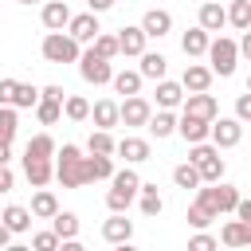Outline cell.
Instances as JSON below:
<instances>
[{"label": "cell", "mask_w": 251, "mask_h": 251, "mask_svg": "<svg viewBox=\"0 0 251 251\" xmlns=\"http://www.w3.org/2000/svg\"><path fill=\"white\" fill-rule=\"evenodd\" d=\"M55 157H59V161H55V180H59L63 188H82V184H90V180H86V157H82L78 145H63Z\"/></svg>", "instance_id": "cell-1"}, {"label": "cell", "mask_w": 251, "mask_h": 251, "mask_svg": "<svg viewBox=\"0 0 251 251\" xmlns=\"http://www.w3.org/2000/svg\"><path fill=\"white\" fill-rule=\"evenodd\" d=\"M137 192H141V176H137L133 169H114L110 192H106V208H110V212H126V208L137 200Z\"/></svg>", "instance_id": "cell-2"}, {"label": "cell", "mask_w": 251, "mask_h": 251, "mask_svg": "<svg viewBox=\"0 0 251 251\" xmlns=\"http://www.w3.org/2000/svg\"><path fill=\"white\" fill-rule=\"evenodd\" d=\"M188 161L200 169V180L204 184H216V180H224V157H220V145L212 141H196L192 145V153H188Z\"/></svg>", "instance_id": "cell-3"}, {"label": "cell", "mask_w": 251, "mask_h": 251, "mask_svg": "<svg viewBox=\"0 0 251 251\" xmlns=\"http://www.w3.org/2000/svg\"><path fill=\"white\" fill-rule=\"evenodd\" d=\"M78 39L71 35V31H47L43 35V59L47 63H55V67H63V63H78Z\"/></svg>", "instance_id": "cell-4"}, {"label": "cell", "mask_w": 251, "mask_h": 251, "mask_svg": "<svg viewBox=\"0 0 251 251\" xmlns=\"http://www.w3.org/2000/svg\"><path fill=\"white\" fill-rule=\"evenodd\" d=\"M208 63H212V71H216L220 78L235 75V63H239V43H235V39H227V35L212 39V43H208Z\"/></svg>", "instance_id": "cell-5"}, {"label": "cell", "mask_w": 251, "mask_h": 251, "mask_svg": "<svg viewBox=\"0 0 251 251\" xmlns=\"http://www.w3.org/2000/svg\"><path fill=\"white\" fill-rule=\"evenodd\" d=\"M196 200H200V204H208L216 216H224V212H235V204H239V188H235V184L216 180V184L200 188V196H196Z\"/></svg>", "instance_id": "cell-6"}, {"label": "cell", "mask_w": 251, "mask_h": 251, "mask_svg": "<svg viewBox=\"0 0 251 251\" xmlns=\"http://www.w3.org/2000/svg\"><path fill=\"white\" fill-rule=\"evenodd\" d=\"M78 75H82V82L102 86V82H110V78H114V67H110V59H102V55L90 47L86 55H78Z\"/></svg>", "instance_id": "cell-7"}, {"label": "cell", "mask_w": 251, "mask_h": 251, "mask_svg": "<svg viewBox=\"0 0 251 251\" xmlns=\"http://www.w3.org/2000/svg\"><path fill=\"white\" fill-rule=\"evenodd\" d=\"M176 133H180L188 145H196V141H212V122H208V118H196V114H184V110H180Z\"/></svg>", "instance_id": "cell-8"}, {"label": "cell", "mask_w": 251, "mask_h": 251, "mask_svg": "<svg viewBox=\"0 0 251 251\" xmlns=\"http://www.w3.org/2000/svg\"><path fill=\"white\" fill-rule=\"evenodd\" d=\"M180 110H184V114H196V118H208V122L220 118V106H216V98H212L208 90H188Z\"/></svg>", "instance_id": "cell-9"}, {"label": "cell", "mask_w": 251, "mask_h": 251, "mask_svg": "<svg viewBox=\"0 0 251 251\" xmlns=\"http://www.w3.org/2000/svg\"><path fill=\"white\" fill-rule=\"evenodd\" d=\"M239 137H243V122H239V118H216V122H212V141H216L220 149H235Z\"/></svg>", "instance_id": "cell-10"}, {"label": "cell", "mask_w": 251, "mask_h": 251, "mask_svg": "<svg viewBox=\"0 0 251 251\" xmlns=\"http://www.w3.org/2000/svg\"><path fill=\"white\" fill-rule=\"evenodd\" d=\"M102 239L106 243H129L133 239V220H126L122 212H110V220H102Z\"/></svg>", "instance_id": "cell-11"}, {"label": "cell", "mask_w": 251, "mask_h": 251, "mask_svg": "<svg viewBox=\"0 0 251 251\" xmlns=\"http://www.w3.org/2000/svg\"><path fill=\"white\" fill-rule=\"evenodd\" d=\"M39 20H43L47 31H63L71 24V0H47L43 12H39Z\"/></svg>", "instance_id": "cell-12"}, {"label": "cell", "mask_w": 251, "mask_h": 251, "mask_svg": "<svg viewBox=\"0 0 251 251\" xmlns=\"http://www.w3.org/2000/svg\"><path fill=\"white\" fill-rule=\"evenodd\" d=\"M67 31H71V35H75L78 43H94V35L102 31V27H98V12H90V8H86L82 16H71Z\"/></svg>", "instance_id": "cell-13"}, {"label": "cell", "mask_w": 251, "mask_h": 251, "mask_svg": "<svg viewBox=\"0 0 251 251\" xmlns=\"http://www.w3.org/2000/svg\"><path fill=\"white\" fill-rule=\"evenodd\" d=\"M149 118H153V106H149L141 94H129V98L122 102V122H126V126H149Z\"/></svg>", "instance_id": "cell-14"}, {"label": "cell", "mask_w": 251, "mask_h": 251, "mask_svg": "<svg viewBox=\"0 0 251 251\" xmlns=\"http://www.w3.org/2000/svg\"><path fill=\"white\" fill-rule=\"evenodd\" d=\"M220 243L224 247H251V220H227L224 231H220Z\"/></svg>", "instance_id": "cell-15"}, {"label": "cell", "mask_w": 251, "mask_h": 251, "mask_svg": "<svg viewBox=\"0 0 251 251\" xmlns=\"http://www.w3.org/2000/svg\"><path fill=\"white\" fill-rule=\"evenodd\" d=\"M208 43H212V31H204L200 24H196V27H188V31L180 35V51H184L188 59H200V55H208Z\"/></svg>", "instance_id": "cell-16"}, {"label": "cell", "mask_w": 251, "mask_h": 251, "mask_svg": "<svg viewBox=\"0 0 251 251\" xmlns=\"http://www.w3.org/2000/svg\"><path fill=\"white\" fill-rule=\"evenodd\" d=\"M90 118H94V129H114V126H122V106L102 98V102L90 106Z\"/></svg>", "instance_id": "cell-17"}, {"label": "cell", "mask_w": 251, "mask_h": 251, "mask_svg": "<svg viewBox=\"0 0 251 251\" xmlns=\"http://www.w3.org/2000/svg\"><path fill=\"white\" fill-rule=\"evenodd\" d=\"M24 176L31 180V188H43L55 180V165L43 161V157H24Z\"/></svg>", "instance_id": "cell-18"}, {"label": "cell", "mask_w": 251, "mask_h": 251, "mask_svg": "<svg viewBox=\"0 0 251 251\" xmlns=\"http://www.w3.org/2000/svg\"><path fill=\"white\" fill-rule=\"evenodd\" d=\"M141 27H145V35H149V39H161V35H169V31H173V16H169L165 8H149V12L141 16Z\"/></svg>", "instance_id": "cell-19"}, {"label": "cell", "mask_w": 251, "mask_h": 251, "mask_svg": "<svg viewBox=\"0 0 251 251\" xmlns=\"http://www.w3.org/2000/svg\"><path fill=\"white\" fill-rule=\"evenodd\" d=\"M149 141L145 137H122L118 141V157H126V165H141V161H149Z\"/></svg>", "instance_id": "cell-20"}, {"label": "cell", "mask_w": 251, "mask_h": 251, "mask_svg": "<svg viewBox=\"0 0 251 251\" xmlns=\"http://www.w3.org/2000/svg\"><path fill=\"white\" fill-rule=\"evenodd\" d=\"M145 39H149V35H145V27H141V24H137V27H122V31H118V47H122V55H137V59H141Z\"/></svg>", "instance_id": "cell-21"}, {"label": "cell", "mask_w": 251, "mask_h": 251, "mask_svg": "<svg viewBox=\"0 0 251 251\" xmlns=\"http://www.w3.org/2000/svg\"><path fill=\"white\" fill-rule=\"evenodd\" d=\"M157 106H161V110H176V106H184V82H169V78H161V82H157Z\"/></svg>", "instance_id": "cell-22"}, {"label": "cell", "mask_w": 251, "mask_h": 251, "mask_svg": "<svg viewBox=\"0 0 251 251\" xmlns=\"http://www.w3.org/2000/svg\"><path fill=\"white\" fill-rule=\"evenodd\" d=\"M114 176V153H90L86 157V180H110Z\"/></svg>", "instance_id": "cell-23"}, {"label": "cell", "mask_w": 251, "mask_h": 251, "mask_svg": "<svg viewBox=\"0 0 251 251\" xmlns=\"http://www.w3.org/2000/svg\"><path fill=\"white\" fill-rule=\"evenodd\" d=\"M141 78H153V82H161L165 78V71H169V59L161 55V51H141Z\"/></svg>", "instance_id": "cell-24"}, {"label": "cell", "mask_w": 251, "mask_h": 251, "mask_svg": "<svg viewBox=\"0 0 251 251\" xmlns=\"http://www.w3.org/2000/svg\"><path fill=\"white\" fill-rule=\"evenodd\" d=\"M51 227L59 231L63 243H78V216H75V212H63V208H59V212L51 216Z\"/></svg>", "instance_id": "cell-25"}, {"label": "cell", "mask_w": 251, "mask_h": 251, "mask_svg": "<svg viewBox=\"0 0 251 251\" xmlns=\"http://www.w3.org/2000/svg\"><path fill=\"white\" fill-rule=\"evenodd\" d=\"M224 24H227V8H224V4H216V0L200 4V27H204V31H220Z\"/></svg>", "instance_id": "cell-26"}, {"label": "cell", "mask_w": 251, "mask_h": 251, "mask_svg": "<svg viewBox=\"0 0 251 251\" xmlns=\"http://www.w3.org/2000/svg\"><path fill=\"white\" fill-rule=\"evenodd\" d=\"M212 75H216L212 67L188 63V67H184V78H180V82H184V90H208V86H212Z\"/></svg>", "instance_id": "cell-27"}, {"label": "cell", "mask_w": 251, "mask_h": 251, "mask_svg": "<svg viewBox=\"0 0 251 251\" xmlns=\"http://www.w3.org/2000/svg\"><path fill=\"white\" fill-rule=\"evenodd\" d=\"M137 204H141V216H161L165 212V200H161V192H157V184H145L141 180V192H137Z\"/></svg>", "instance_id": "cell-28"}, {"label": "cell", "mask_w": 251, "mask_h": 251, "mask_svg": "<svg viewBox=\"0 0 251 251\" xmlns=\"http://www.w3.org/2000/svg\"><path fill=\"white\" fill-rule=\"evenodd\" d=\"M55 212H59V200H55V192L43 184V188L31 196V216H35V220H51Z\"/></svg>", "instance_id": "cell-29"}, {"label": "cell", "mask_w": 251, "mask_h": 251, "mask_svg": "<svg viewBox=\"0 0 251 251\" xmlns=\"http://www.w3.org/2000/svg\"><path fill=\"white\" fill-rule=\"evenodd\" d=\"M0 220H4V224H8V227H12L16 235H24V231L31 227V220H35V216H31V208H20V204H8V208L0 212Z\"/></svg>", "instance_id": "cell-30"}, {"label": "cell", "mask_w": 251, "mask_h": 251, "mask_svg": "<svg viewBox=\"0 0 251 251\" xmlns=\"http://www.w3.org/2000/svg\"><path fill=\"white\" fill-rule=\"evenodd\" d=\"M176 122H180V118H176L173 110H157V114L149 118V126H145V129H149L153 137H173V133H176Z\"/></svg>", "instance_id": "cell-31"}, {"label": "cell", "mask_w": 251, "mask_h": 251, "mask_svg": "<svg viewBox=\"0 0 251 251\" xmlns=\"http://www.w3.org/2000/svg\"><path fill=\"white\" fill-rule=\"evenodd\" d=\"M110 86L118 90V94H137L141 90V71H114V78H110Z\"/></svg>", "instance_id": "cell-32"}, {"label": "cell", "mask_w": 251, "mask_h": 251, "mask_svg": "<svg viewBox=\"0 0 251 251\" xmlns=\"http://www.w3.org/2000/svg\"><path fill=\"white\" fill-rule=\"evenodd\" d=\"M43 98V90L39 86H31V82H16V94H12V106L16 110H35V102Z\"/></svg>", "instance_id": "cell-33"}, {"label": "cell", "mask_w": 251, "mask_h": 251, "mask_svg": "<svg viewBox=\"0 0 251 251\" xmlns=\"http://www.w3.org/2000/svg\"><path fill=\"white\" fill-rule=\"evenodd\" d=\"M59 149H55V137L51 133H35L31 141H27V149H24V157H43V161H51Z\"/></svg>", "instance_id": "cell-34"}, {"label": "cell", "mask_w": 251, "mask_h": 251, "mask_svg": "<svg viewBox=\"0 0 251 251\" xmlns=\"http://www.w3.org/2000/svg\"><path fill=\"white\" fill-rule=\"evenodd\" d=\"M173 184L188 192V188H200L204 180H200V169H196L192 161H184V165H176V169H173Z\"/></svg>", "instance_id": "cell-35"}, {"label": "cell", "mask_w": 251, "mask_h": 251, "mask_svg": "<svg viewBox=\"0 0 251 251\" xmlns=\"http://www.w3.org/2000/svg\"><path fill=\"white\" fill-rule=\"evenodd\" d=\"M227 24L235 31H247L251 27V0H231L227 4Z\"/></svg>", "instance_id": "cell-36"}, {"label": "cell", "mask_w": 251, "mask_h": 251, "mask_svg": "<svg viewBox=\"0 0 251 251\" xmlns=\"http://www.w3.org/2000/svg\"><path fill=\"white\" fill-rule=\"evenodd\" d=\"M63 114H67L71 122H86V118H90V102H86L82 94H67V98H63Z\"/></svg>", "instance_id": "cell-37"}, {"label": "cell", "mask_w": 251, "mask_h": 251, "mask_svg": "<svg viewBox=\"0 0 251 251\" xmlns=\"http://www.w3.org/2000/svg\"><path fill=\"white\" fill-rule=\"evenodd\" d=\"M35 118H39L43 126H55V122L63 118V102H55V98H47V94H43V98L35 102Z\"/></svg>", "instance_id": "cell-38"}, {"label": "cell", "mask_w": 251, "mask_h": 251, "mask_svg": "<svg viewBox=\"0 0 251 251\" xmlns=\"http://www.w3.org/2000/svg\"><path fill=\"white\" fill-rule=\"evenodd\" d=\"M86 149H90V153H118V141H114L110 129H94L90 141H86Z\"/></svg>", "instance_id": "cell-39"}, {"label": "cell", "mask_w": 251, "mask_h": 251, "mask_svg": "<svg viewBox=\"0 0 251 251\" xmlns=\"http://www.w3.org/2000/svg\"><path fill=\"white\" fill-rule=\"evenodd\" d=\"M184 220H188L192 227H208V224H212V220H220V216H216V212H212L208 204L192 200V204H188V216H184Z\"/></svg>", "instance_id": "cell-40"}, {"label": "cell", "mask_w": 251, "mask_h": 251, "mask_svg": "<svg viewBox=\"0 0 251 251\" xmlns=\"http://www.w3.org/2000/svg\"><path fill=\"white\" fill-rule=\"evenodd\" d=\"M90 47H94L102 59H118V55H122V47H118V35H106V31H98Z\"/></svg>", "instance_id": "cell-41"}, {"label": "cell", "mask_w": 251, "mask_h": 251, "mask_svg": "<svg viewBox=\"0 0 251 251\" xmlns=\"http://www.w3.org/2000/svg\"><path fill=\"white\" fill-rule=\"evenodd\" d=\"M16 106H0V141H12L16 137Z\"/></svg>", "instance_id": "cell-42"}, {"label": "cell", "mask_w": 251, "mask_h": 251, "mask_svg": "<svg viewBox=\"0 0 251 251\" xmlns=\"http://www.w3.org/2000/svg\"><path fill=\"white\" fill-rule=\"evenodd\" d=\"M59 243H63V239H59V231H55V227H51V231H35V235H31V247H35V251H55Z\"/></svg>", "instance_id": "cell-43"}, {"label": "cell", "mask_w": 251, "mask_h": 251, "mask_svg": "<svg viewBox=\"0 0 251 251\" xmlns=\"http://www.w3.org/2000/svg\"><path fill=\"white\" fill-rule=\"evenodd\" d=\"M188 247H192V251H212V247H220V239H216V235H204V231H196V235L188 239Z\"/></svg>", "instance_id": "cell-44"}, {"label": "cell", "mask_w": 251, "mask_h": 251, "mask_svg": "<svg viewBox=\"0 0 251 251\" xmlns=\"http://www.w3.org/2000/svg\"><path fill=\"white\" fill-rule=\"evenodd\" d=\"M235 118H239V122H251V90L235 98Z\"/></svg>", "instance_id": "cell-45"}, {"label": "cell", "mask_w": 251, "mask_h": 251, "mask_svg": "<svg viewBox=\"0 0 251 251\" xmlns=\"http://www.w3.org/2000/svg\"><path fill=\"white\" fill-rule=\"evenodd\" d=\"M12 94H16V78H0V106H12Z\"/></svg>", "instance_id": "cell-46"}, {"label": "cell", "mask_w": 251, "mask_h": 251, "mask_svg": "<svg viewBox=\"0 0 251 251\" xmlns=\"http://www.w3.org/2000/svg\"><path fill=\"white\" fill-rule=\"evenodd\" d=\"M12 184H16V173L8 165H0V192H12Z\"/></svg>", "instance_id": "cell-47"}, {"label": "cell", "mask_w": 251, "mask_h": 251, "mask_svg": "<svg viewBox=\"0 0 251 251\" xmlns=\"http://www.w3.org/2000/svg\"><path fill=\"white\" fill-rule=\"evenodd\" d=\"M235 216H239V220H251V196H239V204H235Z\"/></svg>", "instance_id": "cell-48"}, {"label": "cell", "mask_w": 251, "mask_h": 251, "mask_svg": "<svg viewBox=\"0 0 251 251\" xmlns=\"http://www.w3.org/2000/svg\"><path fill=\"white\" fill-rule=\"evenodd\" d=\"M114 4H118V0H86V8H90V12H98V16H102V12H110Z\"/></svg>", "instance_id": "cell-49"}, {"label": "cell", "mask_w": 251, "mask_h": 251, "mask_svg": "<svg viewBox=\"0 0 251 251\" xmlns=\"http://www.w3.org/2000/svg\"><path fill=\"white\" fill-rule=\"evenodd\" d=\"M43 94H47V98H55V102H63V98H67V90H63V86H55V82H51V86H43Z\"/></svg>", "instance_id": "cell-50"}, {"label": "cell", "mask_w": 251, "mask_h": 251, "mask_svg": "<svg viewBox=\"0 0 251 251\" xmlns=\"http://www.w3.org/2000/svg\"><path fill=\"white\" fill-rule=\"evenodd\" d=\"M239 55H243V59H251V27H247V31H243V39H239Z\"/></svg>", "instance_id": "cell-51"}, {"label": "cell", "mask_w": 251, "mask_h": 251, "mask_svg": "<svg viewBox=\"0 0 251 251\" xmlns=\"http://www.w3.org/2000/svg\"><path fill=\"white\" fill-rule=\"evenodd\" d=\"M12 235H16V231H12V227L0 220V247H8V243H12Z\"/></svg>", "instance_id": "cell-52"}, {"label": "cell", "mask_w": 251, "mask_h": 251, "mask_svg": "<svg viewBox=\"0 0 251 251\" xmlns=\"http://www.w3.org/2000/svg\"><path fill=\"white\" fill-rule=\"evenodd\" d=\"M12 161V141H0V165Z\"/></svg>", "instance_id": "cell-53"}, {"label": "cell", "mask_w": 251, "mask_h": 251, "mask_svg": "<svg viewBox=\"0 0 251 251\" xmlns=\"http://www.w3.org/2000/svg\"><path fill=\"white\" fill-rule=\"evenodd\" d=\"M16 4H39V0H16Z\"/></svg>", "instance_id": "cell-54"}, {"label": "cell", "mask_w": 251, "mask_h": 251, "mask_svg": "<svg viewBox=\"0 0 251 251\" xmlns=\"http://www.w3.org/2000/svg\"><path fill=\"white\" fill-rule=\"evenodd\" d=\"M247 90H251V75H247Z\"/></svg>", "instance_id": "cell-55"}]
</instances>
